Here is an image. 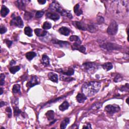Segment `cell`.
<instances>
[{
  "label": "cell",
  "mask_w": 129,
  "mask_h": 129,
  "mask_svg": "<svg viewBox=\"0 0 129 129\" xmlns=\"http://www.w3.org/2000/svg\"><path fill=\"white\" fill-rule=\"evenodd\" d=\"M129 1H113L111 9L116 17H123L129 13Z\"/></svg>",
  "instance_id": "1"
},
{
  "label": "cell",
  "mask_w": 129,
  "mask_h": 129,
  "mask_svg": "<svg viewBox=\"0 0 129 129\" xmlns=\"http://www.w3.org/2000/svg\"><path fill=\"white\" fill-rule=\"evenodd\" d=\"M100 87L101 83L100 82L95 81L87 82L83 84L82 91L86 96L91 97L98 92Z\"/></svg>",
  "instance_id": "2"
},
{
  "label": "cell",
  "mask_w": 129,
  "mask_h": 129,
  "mask_svg": "<svg viewBox=\"0 0 129 129\" xmlns=\"http://www.w3.org/2000/svg\"><path fill=\"white\" fill-rule=\"evenodd\" d=\"M50 10L53 11L59 12L62 16H67L70 19H72L73 18V16L71 14L66 11V10H65L63 9L60 4L57 2H54L51 3L50 6Z\"/></svg>",
  "instance_id": "3"
},
{
  "label": "cell",
  "mask_w": 129,
  "mask_h": 129,
  "mask_svg": "<svg viewBox=\"0 0 129 129\" xmlns=\"http://www.w3.org/2000/svg\"><path fill=\"white\" fill-rule=\"evenodd\" d=\"M118 30V25L116 21L112 20L110 23L108 27L107 32L110 35H116Z\"/></svg>",
  "instance_id": "4"
},
{
  "label": "cell",
  "mask_w": 129,
  "mask_h": 129,
  "mask_svg": "<svg viewBox=\"0 0 129 129\" xmlns=\"http://www.w3.org/2000/svg\"><path fill=\"white\" fill-rule=\"evenodd\" d=\"M12 19L10 22V25L11 26H15L19 28H22L23 27V22L21 18L19 16H14V14L12 15Z\"/></svg>",
  "instance_id": "5"
},
{
  "label": "cell",
  "mask_w": 129,
  "mask_h": 129,
  "mask_svg": "<svg viewBox=\"0 0 129 129\" xmlns=\"http://www.w3.org/2000/svg\"><path fill=\"white\" fill-rule=\"evenodd\" d=\"M100 47L103 48L104 50H106L109 51L113 50H120L121 47L119 45L110 43H103L101 45Z\"/></svg>",
  "instance_id": "6"
},
{
  "label": "cell",
  "mask_w": 129,
  "mask_h": 129,
  "mask_svg": "<svg viewBox=\"0 0 129 129\" xmlns=\"http://www.w3.org/2000/svg\"><path fill=\"white\" fill-rule=\"evenodd\" d=\"M83 66L85 70L88 72H93L98 68V65L95 63L87 62L83 64Z\"/></svg>",
  "instance_id": "7"
},
{
  "label": "cell",
  "mask_w": 129,
  "mask_h": 129,
  "mask_svg": "<svg viewBox=\"0 0 129 129\" xmlns=\"http://www.w3.org/2000/svg\"><path fill=\"white\" fill-rule=\"evenodd\" d=\"M104 110L108 113L113 114L120 111V107L116 104H113V105L109 104V105H107L105 107V109Z\"/></svg>",
  "instance_id": "8"
},
{
  "label": "cell",
  "mask_w": 129,
  "mask_h": 129,
  "mask_svg": "<svg viewBox=\"0 0 129 129\" xmlns=\"http://www.w3.org/2000/svg\"><path fill=\"white\" fill-rule=\"evenodd\" d=\"M72 48L73 50H78L82 53H85L86 51L85 47H84L83 46H81V45L80 44V43H76V42L75 43H73Z\"/></svg>",
  "instance_id": "9"
},
{
  "label": "cell",
  "mask_w": 129,
  "mask_h": 129,
  "mask_svg": "<svg viewBox=\"0 0 129 129\" xmlns=\"http://www.w3.org/2000/svg\"><path fill=\"white\" fill-rule=\"evenodd\" d=\"M39 82H38L37 78L36 76H32L31 77L30 80L28 81V82L27 84V87L29 88H30L32 87L35 86L37 84H38Z\"/></svg>",
  "instance_id": "10"
},
{
  "label": "cell",
  "mask_w": 129,
  "mask_h": 129,
  "mask_svg": "<svg viewBox=\"0 0 129 129\" xmlns=\"http://www.w3.org/2000/svg\"><path fill=\"white\" fill-rule=\"evenodd\" d=\"M73 24L77 28H78L81 30H87V26L85 24L83 23L82 22L79 21H74L73 22Z\"/></svg>",
  "instance_id": "11"
},
{
  "label": "cell",
  "mask_w": 129,
  "mask_h": 129,
  "mask_svg": "<svg viewBox=\"0 0 129 129\" xmlns=\"http://www.w3.org/2000/svg\"><path fill=\"white\" fill-rule=\"evenodd\" d=\"M46 16L47 18L51 19L54 21H57L60 18V16L57 13L47 12L46 14Z\"/></svg>",
  "instance_id": "12"
},
{
  "label": "cell",
  "mask_w": 129,
  "mask_h": 129,
  "mask_svg": "<svg viewBox=\"0 0 129 129\" xmlns=\"http://www.w3.org/2000/svg\"><path fill=\"white\" fill-rule=\"evenodd\" d=\"M52 43L59 45L62 47H66L69 46V43H68V42L59 40L56 39L52 40Z\"/></svg>",
  "instance_id": "13"
},
{
  "label": "cell",
  "mask_w": 129,
  "mask_h": 129,
  "mask_svg": "<svg viewBox=\"0 0 129 129\" xmlns=\"http://www.w3.org/2000/svg\"><path fill=\"white\" fill-rule=\"evenodd\" d=\"M34 32L38 37H43L46 36L47 34V32L46 30L39 28H36L35 29Z\"/></svg>",
  "instance_id": "14"
},
{
  "label": "cell",
  "mask_w": 129,
  "mask_h": 129,
  "mask_svg": "<svg viewBox=\"0 0 129 129\" xmlns=\"http://www.w3.org/2000/svg\"><path fill=\"white\" fill-rule=\"evenodd\" d=\"M48 77L51 81L54 82L58 83V75L55 73L51 72L48 74Z\"/></svg>",
  "instance_id": "15"
},
{
  "label": "cell",
  "mask_w": 129,
  "mask_h": 129,
  "mask_svg": "<svg viewBox=\"0 0 129 129\" xmlns=\"http://www.w3.org/2000/svg\"><path fill=\"white\" fill-rule=\"evenodd\" d=\"M76 99L79 103H83L87 99V97L83 93H79L76 96Z\"/></svg>",
  "instance_id": "16"
},
{
  "label": "cell",
  "mask_w": 129,
  "mask_h": 129,
  "mask_svg": "<svg viewBox=\"0 0 129 129\" xmlns=\"http://www.w3.org/2000/svg\"><path fill=\"white\" fill-rule=\"evenodd\" d=\"M59 32L61 34L64 35L65 36H68L70 32V30L67 27H62L59 29Z\"/></svg>",
  "instance_id": "17"
},
{
  "label": "cell",
  "mask_w": 129,
  "mask_h": 129,
  "mask_svg": "<svg viewBox=\"0 0 129 129\" xmlns=\"http://www.w3.org/2000/svg\"><path fill=\"white\" fill-rule=\"evenodd\" d=\"M41 62L44 66H48L50 65V59L46 55H43L42 57Z\"/></svg>",
  "instance_id": "18"
},
{
  "label": "cell",
  "mask_w": 129,
  "mask_h": 129,
  "mask_svg": "<svg viewBox=\"0 0 129 129\" xmlns=\"http://www.w3.org/2000/svg\"><path fill=\"white\" fill-rule=\"evenodd\" d=\"M10 12L9 9L5 6H2L1 10V15L2 17H5Z\"/></svg>",
  "instance_id": "19"
},
{
  "label": "cell",
  "mask_w": 129,
  "mask_h": 129,
  "mask_svg": "<svg viewBox=\"0 0 129 129\" xmlns=\"http://www.w3.org/2000/svg\"><path fill=\"white\" fill-rule=\"evenodd\" d=\"M74 11L75 14L78 16L82 15L83 13L82 10L80 9V5L79 4H77L75 6L74 8Z\"/></svg>",
  "instance_id": "20"
},
{
  "label": "cell",
  "mask_w": 129,
  "mask_h": 129,
  "mask_svg": "<svg viewBox=\"0 0 129 129\" xmlns=\"http://www.w3.org/2000/svg\"><path fill=\"white\" fill-rule=\"evenodd\" d=\"M16 5L19 9L22 10H24L25 9V4L24 1H17L16 2Z\"/></svg>",
  "instance_id": "21"
},
{
  "label": "cell",
  "mask_w": 129,
  "mask_h": 129,
  "mask_svg": "<svg viewBox=\"0 0 129 129\" xmlns=\"http://www.w3.org/2000/svg\"><path fill=\"white\" fill-rule=\"evenodd\" d=\"M69 106L70 105L68 102H67V101H65V102H63V103L61 105L59 106V109H60V110L63 111L67 110L68 109Z\"/></svg>",
  "instance_id": "22"
},
{
  "label": "cell",
  "mask_w": 129,
  "mask_h": 129,
  "mask_svg": "<svg viewBox=\"0 0 129 129\" xmlns=\"http://www.w3.org/2000/svg\"><path fill=\"white\" fill-rule=\"evenodd\" d=\"M70 123V118L66 117L62 121L60 125V128L62 129H64L67 127V125Z\"/></svg>",
  "instance_id": "23"
},
{
  "label": "cell",
  "mask_w": 129,
  "mask_h": 129,
  "mask_svg": "<svg viewBox=\"0 0 129 129\" xmlns=\"http://www.w3.org/2000/svg\"><path fill=\"white\" fill-rule=\"evenodd\" d=\"M46 116L49 121H53L54 119L55 113L53 110H49L46 113Z\"/></svg>",
  "instance_id": "24"
},
{
  "label": "cell",
  "mask_w": 129,
  "mask_h": 129,
  "mask_svg": "<svg viewBox=\"0 0 129 129\" xmlns=\"http://www.w3.org/2000/svg\"><path fill=\"white\" fill-rule=\"evenodd\" d=\"M36 54L35 53H34L33 51H30V52H28V53H26L25 56L27 60H28L29 61H31L32 60V59L36 56Z\"/></svg>",
  "instance_id": "25"
},
{
  "label": "cell",
  "mask_w": 129,
  "mask_h": 129,
  "mask_svg": "<svg viewBox=\"0 0 129 129\" xmlns=\"http://www.w3.org/2000/svg\"><path fill=\"white\" fill-rule=\"evenodd\" d=\"M24 33L29 37L32 36V30L30 27L27 26L24 28Z\"/></svg>",
  "instance_id": "26"
},
{
  "label": "cell",
  "mask_w": 129,
  "mask_h": 129,
  "mask_svg": "<svg viewBox=\"0 0 129 129\" xmlns=\"http://www.w3.org/2000/svg\"><path fill=\"white\" fill-rule=\"evenodd\" d=\"M61 71L63 74L65 75L72 76L73 75H74V70L73 68H69L67 71H63L62 70H61Z\"/></svg>",
  "instance_id": "27"
},
{
  "label": "cell",
  "mask_w": 129,
  "mask_h": 129,
  "mask_svg": "<svg viewBox=\"0 0 129 129\" xmlns=\"http://www.w3.org/2000/svg\"><path fill=\"white\" fill-rule=\"evenodd\" d=\"M102 67L104 70H106L108 71L110 70L113 69V65L111 63L108 62V63H105L103 65H102Z\"/></svg>",
  "instance_id": "28"
},
{
  "label": "cell",
  "mask_w": 129,
  "mask_h": 129,
  "mask_svg": "<svg viewBox=\"0 0 129 129\" xmlns=\"http://www.w3.org/2000/svg\"><path fill=\"white\" fill-rule=\"evenodd\" d=\"M21 86L19 84H15L13 86L12 91L14 94H16L18 93H21L20 91Z\"/></svg>",
  "instance_id": "29"
},
{
  "label": "cell",
  "mask_w": 129,
  "mask_h": 129,
  "mask_svg": "<svg viewBox=\"0 0 129 129\" xmlns=\"http://www.w3.org/2000/svg\"><path fill=\"white\" fill-rule=\"evenodd\" d=\"M97 27L93 24H89L87 26V30H88L89 32L93 33L96 31Z\"/></svg>",
  "instance_id": "30"
},
{
  "label": "cell",
  "mask_w": 129,
  "mask_h": 129,
  "mask_svg": "<svg viewBox=\"0 0 129 129\" xmlns=\"http://www.w3.org/2000/svg\"><path fill=\"white\" fill-rule=\"evenodd\" d=\"M70 40L71 41H75L76 43H81V41L80 40L79 37L76 35H72L70 37Z\"/></svg>",
  "instance_id": "31"
},
{
  "label": "cell",
  "mask_w": 129,
  "mask_h": 129,
  "mask_svg": "<svg viewBox=\"0 0 129 129\" xmlns=\"http://www.w3.org/2000/svg\"><path fill=\"white\" fill-rule=\"evenodd\" d=\"M20 70V68L19 66H13V67L10 68L9 69L10 72L13 74H15L17 72L19 71Z\"/></svg>",
  "instance_id": "32"
},
{
  "label": "cell",
  "mask_w": 129,
  "mask_h": 129,
  "mask_svg": "<svg viewBox=\"0 0 129 129\" xmlns=\"http://www.w3.org/2000/svg\"><path fill=\"white\" fill-rule=\"evenodd\" d=\"M43 27V29L44 30L50 29L51 28V24L50 22L46 21V22H44Z\"/></svg>",
  "instance_id": "33"
},
{
  "label": "cell",
  "mask_w": 129,
  "mask_h": 129,
  "mask_svg": "<svg viewBox=\"0 0 129 129\" xmlns=\"http://www.w3.org/2000/svg\"><path fill=\"white\" fill-rule=\"evenodd\" d=\"M32 16H33V15L31 14L30 13L26 12L25 13V14H24V19H25L26 20H30L31 18H32Z\"/></svg>",
  "instance_id": "34"
},
{
  "label": "cell",
  "mask_w": 129,
  "mask_h": 129,
  "mask_svg": "<svg viewBox=\"0 0 129 129\" xmlns=\"http://www.w3.org/2000/svg\"><path fill=\"white\" fill-rule=\"evenodd\" d=\"M5 75L2 73L0 75V84L1 86L4 84L5 83Z\"/></svg>",
  "instance_id": "35"
},
{
  "label": "cell",
  "mask_w": 129,
  "mask_h": 129,
  "mask_svg": "<svg viewBox=\"0 0 129 129\" xmlns=\"http://www.w3.org/2000/svg\"><path fill=\"white\" fill-rule=\"evenodd\" d=\"M14 115L15 116H18L20 114L21 110L17 106L14 107Z\"/></svg>",
  "instance_id": "36"
},
{
  "label": "cell",
  "mask_w": 129,
  "mask_h": 129,
  "mask_svg": "<svg viewBox=\"0 0 129 129\" xmlns=\"http://www.w3.org/2000/svg\"><path fill=\"white\" fill-rule=\"evenodd\" d=\"M129 84H126L125 86H122L121 87L120 89L121 91H125L128 92L129 91Z\"/></svg>",
  "instance_id": "37"
},
{
  "label": "cell",
  "mask_w": 129,
  "mask_h": 129,
  "mask_svg": "<svg viewBox=\"0 0 129 129\" xmlns=\"http://www.w3.org/2000/svg\"><path fill=\"white\" fill-rule=\"evenodd\" d=\"M122 79H123V78H122L121 75L118 74L116 76V77H115V78L114 79V81L115 82H120V81H121Z\"/></svg>",
  "instance_id": "38"
},
{
  "label": "cell",
  "mask_w": 129,
  "mask_h": 129,
  "mask_svg": "<svg viewBox=\"0 0 129 129\" xmlns=\"http://www.w3.org/2000/svg\"><path fill=\"white\" fill-rule=\"evenodd\" d=\"M6 112L8 113V116L9 118L11 117H12V109L10 107H7L6 109Z\"/></svg>",
  "instance_id": "39"
},
{
  "label": "cell",
  "mask_w": 129,
  "mask_h": 129,
  "mask_svg": "<svg viewBox=\"0 0 129 129\" xmlns=\"http://www.w3.org/2000/svg\"><path fill=\"white\" fill-rule=\"evenodd\" d=\"M104 18L102 16H98L97 19V22L98 24H101L104 22Z\"/></svg>",
  "instance_id": "40"
},
{
  "label": "cell",
  "mask_w": 129,
  "mask_h": 129,
  "mask_svg": "<svg viewBox=\"0 0 129 129\" xmlns=\"http://www.w3.org/2000/svg\"><path fill=\"white\" fill-rule=\"evenodd\" d=\"M43 14H44V12L43 11H37L36 12V14H35V16L37 18H40L43 15Z\"/></svg>",
  "instance_id": "41"
},
{
  "label": "cell",
  "mask_w": 129,
  "mask_h": 129,
  "mask_svg": "<svg viewBox=\"0 0 129 129\" xmlns=\"http://www.w3.org/2000/svg\"><path fill=\"white\" fill-rule=\"evenodd\" d=\"M4 42H5L6 44H7V47H11V46H12V44L13 43V42L9 39H5L4 40Z\"/></svg>",
  "instance_id": "42"
},
{
  "label": "cell",
  "mask_w": 129,
  "mask_h": 129,
  "mask_svg": "<svg viewBox=\"0 0 129 129\" xmlns=\"http://www.w3.org/2000/svg\"><path fill=\"white\" fill-rule=\"evenodd\" d=\"M0 30H1V34H3L5 33H6L7 31V29L6 28L5 26H1V28H0Z\"/></svg>",
  "instance_id": "43"
},
{
  "label": "cell",
  "mask_w": 129,
  "mask_h": 129,
  "mask_svg": "<svg viewBox=\"0 0 129 129\" xmlns=\"http://www.w3.org/2000/svg\"><path fill=\"white\" fill-rule=\"evenodd\" d=\"M63 81H71L74 79L72 78L71 77H63V78L61 79Z\"/></svg>",
  "instance_id": "44"
},
{
  "label": "cell",
  "mask_w": 129,
  "mask_h": 129,
  "mask_svg": "<svg viewBox=\"0 0 129 129\" xmlns=\"http://www.w3.org/2000/svg\"><path fill=\"white\" fill-rule=\"evenodd\" d=\"M83 129H91V125L90 124H88L87 125V126H84L83 127Z\"/></svg>",
  "instance_id": "45"
},
{
  "label": "cell",
  "mask_w": 129,
  "mask_h": 129,
  "mask_svg": "<svg viewBox=\"0 0 129 129\" xmlns=\"http://www.w3.org/2000/svg\"><path fill=\"white\" fill-rule=\"evenodd\" d=\"M38 2L41 5H43L46 3V1H45V0H43V1H38Z\"/></svg>",
  "instance_id": "46"
},
{
  "label": "cell",
  "mask_w": 129,
  "mask_h": 129,
  "mask_svg": "<svg viewBox=\"0 0 129 129\" xmlns=\"http://www.w3.org/2000/svg\"><path fill=\"white\" fill-rule=\"evenodd\" d=\"M16 63V62L14 61V60H12L11 61V62H10V66H12V65H14Z\"/></svg>",
  "instance_id": "47"
},
{
  "label": "cell",
  "mask_w": 129,
  "mask_h": 129,
  "mask_svg": "<svg viewBox=\"0 0 129 129\" xmlns=\"http://www.w3.org/2000/svg\"><path fill=\"white\" fill-rule=\"evenodd\" d=\"M5 104H6L5 102H2V101H1V103H0V105H1V106H1V107H2L3 106H5Z\"/></svg>",
  "instance_id": "48"
},
{
  "label": "cell",
  "mask_w": 129,
  "mask_h": 129,
  "mask_svg": "<svg viewBox=\"0 0 129 129\" xmlns=\"http://www.w3.org/2000/svg\"><path fill=\"white\" fill-rule=\"evenodd\" d=\"M0 89H1V95H2L3 93V89L2 88H0Z\"/></svg>",
  "instance_id": "49"
}]
</instances>
